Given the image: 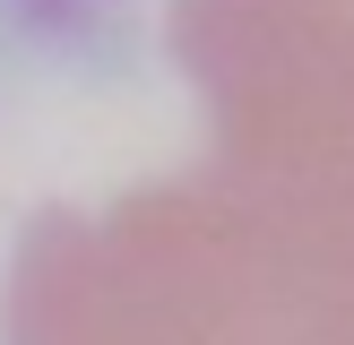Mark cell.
Masks as SVG:
<instances>
[{
    "mask_svg": "<svg viewBox=\"0 0 354 345\" xmlns=\"http://www.w3.org/2000/svg\"><path fill=\"white\" fill-rule=\"evenodd\" d=\"M207 147L35 207L0 345H354V0H165Z\"/></svg>",
    "mask_w": 354,
    "mask_h": 345,
    "instance_id": "cell-1",
    "label": "cell"
}]
</instances>
